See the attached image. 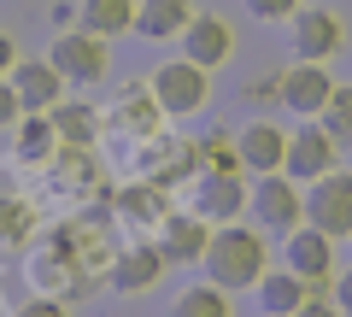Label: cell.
<instances>
[{"label":"cell","instance_id":"obj_1","mask_svg":"<svg viewBox=\"0 0 352 317\" xmlns=\"http://www.w3.org/2000/svg\"><path fill=\"white\" fill-rule=\"evenodd\" d=\"M112 223L106 217H65V223L47 229V241L30 253L24 276L36 294H53V300H88L112 282Z\"/></svg>","mask_w":352,"mask_h":317},{"label":"cell","instance_id":"obj_2","mask_svg":"<svg viewBox=\"0 0 352 317\" xmlns=\"http://www.w3.org/2000/svg\"><path fill=\"white\" fill-rule=\"evenodd\" d=\"M206 282L217 288H258V276L270 270V247H264L258 229H241V223H217L212 229V247H206Z\"/></svg>","mask_w":352,"mask_h":317},{"label":"cell","instance_id":"obj_3","mask_svg":"<svg viewBox=\"0 0 352 317\" xmlns=\"http://www.w3.org/2000/svg\"><path fill=\"white\" fill-rule=\"evenodd\" d=\"M147 83H153V94H159L164 118H194V112H206V100H212V71L194 65V59H164Z\"/></svg>","mask_w":352,"mask_h":317},{"label":"cell","instance_id":"obj_4","mask_svg":"<svg viewBox=\"0 0 352 317\" xmlns=\"http://www.w3.org/2000/svg\"><path fill=\"white\" fill-rule=\"evenodd\" d=\"M47 59L59 65L65 83H100V76H106V59H112V41L76 24V30H59V36H53Z\"/></svg>","mask_w":352,"mask_h":317},{"label":"cell","instance_id":"obj_5","mask_svg":"<svg viewBox=\"0 0 352 317\" xmlns=\"http://www.w3.org/2000/svg\"><path fill=\"white\" fill-rule=\"evenodd\" d=\"M252 217H258L264 229H276V235H294V229L305 223V194H300V182L288 177V171H270V177H258L252 182Z\"/></svg>","mask_w":352,"mask_h":317},{"label":"cell","instance_id":"obj_6","mask_svg":"<svg viewBox=\"0 0 352 317\" xmlns=\"http://www.w3.org/2000/svg\"><path fill=\"white\" fill-rule=\"evenodd\" d=\"M305 223L323 229L329 241H346L352 235V171H329L311 182L305 194Z\"/></svg>","mask_w":352,"mask_h":317},{"label":"cell","instance_id":"obj_7","mask_svg":"<svg viewBox=\"0 0 352 317\" xmlns=\"http://www.w3.org/2000/svg\"><path fill=\"white\" fill-rule=\"evenodd\" d=\"M135 171L141 182H159V188H176V182L200 177V153L194 141H176V135H147L135 153Z\"/></svg>","mask_w":352,"mask_h":317},{"label":"cell","instance_id":"obj_8","mask_svg":"<svg viewBox=\"0 0 352 317\" xmlns=\"http://www.w3.org/2000/svg\"><path fill=\"white\" fill-rule=\"evenodd\" d=\"M288 171L294 182H317V177H329V171H340V141L329 135L317 118H305L300 129L288 135Z\"/></svg>","mask_w":352,"mask_h":317},{"label":"cell","instance_id":"obj_9","mask_svg":"<svg viewBox=\"0 0 352 317\" xmlns=\"http://www.w3.org/2000/svg\"><path fill=\"white\" fill-rule=\"evenodd\" d=\"M47 188L65 194V200H94V194H106V171L100 159H94V147H65L47 159Z\"/></svg>","mask_w":352,"mask_h":317},{"label":"cell","instance_id":"obj_10","mask_svg":"<svg viewBox=\"0 0 352 317\" xmlns=\"http://www.w3.org/2000/svg\"><path fill=\"white\" fill-rule=\"evenodd\" d=\"M252 188L241 171H200L194 177V212L206 217V223H235L241 212H247Z\"/></svg>","mask_w":352,"mask_h":317},{"label":"cell","instance_id":"obj_11","mask_svg":"<svg viewBox=\"0 0 352 317\" xmlns=\"http://www.w3.org/2000/svg\"><path fill=\"white\" fill-rule=\"evenodd\" d=\"M170 270V259H164V247L159 241H124L118 247V259H112V294H147V288H159V276Z\"/></svg>","mask_w":352,"mask_h":317},{"label":"cell","instance_id":"obj_12","mask_svg":"<svg viewBox=\"0 0 352 317\" xmlns=\"http://www.w3.org/2000/svg\"><path fill=\"white\" fill-rule=\"evenodd\" d=\"M159 118H164V106L153 94V83H124L118 106L106 112V129L112 135H129V141H147V135H159Z\"/></svg>","mask_w":352,"mask_h":317},{"label":"cell","instance_id":"obj_13","mask_svg":"<svg viewBox=\"0 0 352 317\" xmlns=\"http://www.w3.org/2000/svg\"><path fill=\"white\" fill-rule=\"evenodd\" d=\"M329 94H335V76H329V65L300 59V65H288V71H282V106H288V112H300V118H323Z\"/></svg>","mask_w":352,"mask_h":317},{"label":"cell","instance_id":"obj_14","mask_svg":"<svg viewBox=\"0 0 352 317\" xmlns=\"http://www.w3.org/2000/svg\"><path fill=\"white\" fill-rule=\"evenodd\" d=\"M112 217L129 223V241H141L147 229H159L170 217V188H159V182H129L124 194H112Z\"/></svg>","mask_w":352,"mask_h":317},{"label":"cell","instance_id":"obj_15","mask_svg":"<svg viewBox=\"0 0 352 317\" xmlns=\"http://www.w3.org/2000/svg\"><path fill=\"white\" fill-rule=\"evenodd\" d=\"M288 270H294V276H305L317 294H329V282H335V241H329L323 229L300 223L288 235Z\"/></svg>","mask_w":352,"mask_h":317},{"label":"cell","instance_id":"obj_16","mask_svg":"<svg viewBox=\"0 0 352 317\" xmlns=\"http://www.w3.org/2000/svg\"><path fill=\"white\" fill-rule=\"evenodd\" d=\"M153 241L164 247L170 265H200L206 247H212V223H206L200 212H170L159 229H153Z\"/></svg>","mask_w":352,"mask_h":317},{"label":"cell","instance_id":"obj_17","mask_svg":"<svg viewBox=\"0 0 352 317\" xmlns=\"http://www.w3.org/2000/svg\"><path fill=\"white\" fill-rule=\"evenodd\" d=\"M340 41H346V30H340L335 12H323V6H300V12H294V53H300V59L329 65L340 53Z\"/></svg>","mask_w":352,"mask_h":317},{"label":"cell","instance_id":"obj_18","mask_svg":"<svg viewBox=\"0 0 352 317\" xmlns=\"http://www.w3.org/2000/svg\"><path fill=\"white\" fill-rule=\"evenodd\" d=\"M229 53H235V30H229L217 12H194L188 30H182V59H194V65H206V71H217Z\"/></svg>","mask_w":352,"mask_h":317},{"label":"cell","instance_id":"obj_19","mask_svg":"<svg viewBox=\"0 0 352 317\" xmlns=\"http://www.w3.org/2000/svg\"><path fill=\"white\" fill-rule=\"evenodd\" d=\"M12 89H18V106H24V112H53V106L65 100V76H59L53 59H18Z\"/></svg>","mask_w":352,"mask_h":317},{"label":"cell","instance_id":"obj_20","mask_svg":"<svg viewBox=\"0 0 352 317\" xmlns=\"http://www.w3.org/2000/svg\"><path fill=\"white\" fill-rule=\"evenodd\" d=\"M235 141H241V171H252V177H270V171L288 165V129H276L270 118L247 124Z\"/></svg>","mask_w":352,"mask_h":317},{"label":"cell","instance_id":"obj_21","mask_svg":"<svg viewBox=\"0 0 352 317\" xmlns=\"http://www.w3.org/2000/svg\"><path fill=\"white\" fill-rule=\"evenodd\" d=\"M53 153H59V129H53L47 112H24L12 124V159L18 165H47Z\"/></svg>","mask_w":352,"mask_h":317},{"label":"cell","instance_id":"obj_22","mask_svg":"<svg viewBox=\"0 0 352 317\" xmlns=\"http://www.w3.org/2000/svg\"><path fill=\"white\" fill-rule=\"evenodd\" d=\"M311 294H317V288H311L305 276H294L288 265H282V270H264V276H258V305H264L270 317H294L305 300H311Z\"/></svg>","mask_w":352,"mask_h":317},{"label":"cell","instance_id":"obj_23","mask_svg":"<svg viewBox=\"0 0 352 317\" xmlns=\"http://www.w3.org/2000/svg\"><path fill=\"white\" fill-rule=\"evenodd\" d=\"M194 18V0H141V12H135V36L147 41H170L182 36Z\"/></svg>","mask_w":352,"mask_h":317},{"label":"cell","instance_id":"obj_24","mask_svg":"<svg viewBox=\"0 0 352 317\" xmlns=\"http://www.w3.org/2000/svg\"><path fill=\"white\" fill-rule=\"evenodd\" d=\"M47 118H53V129H59L65 147H94V141H100V129H106V118L94 112L88 100H59Z\"/></svg>","mask_w":352,"mask_h":317},{"label":"cell","instance_id":"obj_25","mask_svg":"<svg viewBox=\"0 0 352 317\" xmlns=\"http://www.w3.org/2000/svg\"><path fill=\"white\" fill-rule=\"evenodd\" d=\"M82 6V30H94V36L118 41L135 30V12H141V0H76Z\"/></svg>","mask_w":352,"mask_h":317},{"label":"cell","instance_id":"obj_26","mask_svg":"<svg viewBox=\"0 0 352 317\" xmlns=\"http://www.w3.org/2000/svg\"><path fill=\"white\" fill-rule=\"evenodd\" d=\"M170 317H235V305H229V288H217V282H194V288L176 294Z\"/></svg>","mask_w":352,"mask_h":317},{"label":"cell","instance_id":"obj_27","mask_svg":"<svg viewBox=\"0 0 352 317\" xmlns=\"http://www.w3.org/2000/svg\"><path fill=\"white\" fill-rule=\"evenodd\" d=\"M30 235H36V206L30 200H0V247H30Z\"/></svg>","mask_w":352,"mask_h":317},{"label":"cell","instance_id":"obj_28","mask_svg":"<svg viewBox=\"0 0 352 317\" xmlns=\"http://www.w3.org/2000/svg\"><path fill=\"white\" fill-rule=\"evenodd\" d=\"M194 153H200V171H241V141L229 129H212L206 141H194Z\"/></svg>","mask_w":352,"mask_h":317},{"label":"cell","instance_id":"obj_29","mask_svg":"<svg viewBox=\"0 0 352 317\" xmlns=\"http://www.w3.org/2000/svg\"><path fill=\"white\" fill-rule=\"evenodd\" d=\"M323 129L335 141H352V89H340V83H335V94L323 106Z\"/></svg>","mask_w":352,"mask_h":317},{"label":"cell","instance_id":"obj_30","mask_svg":"<svg viewBox=\"0 0 352 317\" xmlns=\"http://www.w3.org/2000/svg\"><path fill=\"white\" fill-rule=\"evenodd\" d=\"M300 6H305V0H247V12L264 18V24H282V18L294 24V12H300Z\"/></svg>","mask_w":352,"mask_h":317},{"label":"cell","instance_id":"obj_31","mask_svg":"<svg viewBox=\"0 0 352 317\" xmlns=\"http://www.w3.org/2000/svg\"><path fill=\"white\" fill-rule=\"evenodd\" d=\"M18 317H71V300H53V294H36V300L18 305Z\"/></svg>","mask_w":352,"mask_h":317},{"label":"cell","instance_id":"obj_32","mask_svg":"<svg viewBox=\"0 0 352 317\" xmlns=\"http://www.w3.org/2000/svg\"><path fill=\"white\" fill-rule=\"evenodd\" d=\"M18 118H24V106H18V89H12V76H0V129H12Z\"/></svg>","mask_w":352,"mask_h":317},{"label":"cell","instance_id":"obj_33","mask_svg":"<svg viewBox=\"0 0 352 317\" xmlns=\"http://www.w3.org/2000/svg\"><path fill=\"white\" fill-rule=\"evenodd\" d=\"M47 18H53V30H76V24H82V6H76V0H59Z\"/></svg>","mask_w":352,"mask_h":317},{"label":"cell","instance_id":"obj_34","mask_svg":"<svg viewBox=\"0 0 352 317\" xmlns=\"http://www.w3.org/2000/svg\"><path fill=\"white\" fill-rule=\"evenodd\" d=\"M294 317H346V311H340V305H329L323 294H311V300H305V305H300Z\"/></svg>","mask_w":352,"mask_h":317},{"label":"cell","instance_id":"obj_35","mask_svg":"<svg viewBox=\"0 0 352 317\" xmlns=\"http://www.w3.org/2000/svg\"><path fill=\"white\" fill-rule=\"evenodd\" d=\"M18 59H24V53H18V41L0 30V76H12V71H18Z\"/></svg>","mask_w":352,"mask_h":317},{"label":"cell","instance_id":"obj_36","mask_svg":"<svg viewBox=\"0 0 352 317\" xmlns=\"http://www.w3.org/2000/svg\"><path fill=\"white\" fill-rule=\"evenodd\" d=\"M335 305L352 317V270H346V276H335Z\"/></svg>","mask_w":352,"mask_h":317}]
</instances>
